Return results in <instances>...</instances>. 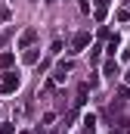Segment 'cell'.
Masks as SVG:
<instances>
[{"mask_svg": "<svg viewBox=\"0 0 130 134\" xmlns=\"http://www.w3.org/2000/svg\"><path fill=\"white\" fill-rule=\"evenodd\" d=\"M19 84H22V75L9 69V72H3V78H0V94H16Z\"/></svg>", "mask_w": 130, "mask_h": 134, "instance_id": "cell-1", "label": "cell"}, {"mask_svg": "<svg viewBox=\"0 0 130 134\" xmlns=\"http://www.w3.org/2000/svg\"><path fill=\"white\" fill-rule=\"evenodd\" d=\"M90 47V31H77L71 37V53H84Z\"/></svg>", "mask_w": 130, "mask_h": 134, "instance_id": "cell-2", "label": "cell"}, {"mask_svg": "<svg viewBox=\"0 0 130 134\" xmlns=\"http://www.w3.org/2000/svg\"><path fill=\"white\" fill-rule=\"evenodd\" d=\"M34 41H37V28H25V31L19 34V50H28V47H34Z\"/></svg>", "mask_w": 130, "mask_h": 134, "instance_id": "cell-3", "label": "cell"}, {"mask_svg": "<svg viewBox=\"0 0 130 134\" xmlns=\"http://www.w3.org/2000/svg\"><path fill=\"white\" fill-rule=\"evenodd\" d=\"M71 69H74V63H71V59H65V63H59V66H56L53 78H56V81H65V75H68Z\"/></svg>", "mask_w": 130, "mask_h": 134, "instance_id": "cell-4", "label": "cell"}, {"mask_svg": "<svg viewBox=\"0 0 130 134\" xmlns=\"http://www.w3.org/2000/svg\"><path fill=\"white\" fill-rule=\"evenodd\" d=\"M12 66H16V53H12V50H3V53H0V69L9 72Z\"/></svg>", "mask_w": 130, "mask_h": 134, "instance_id": "cell-5", "label": "cell"}, {"mask_svg": "<svg viewBox=\"0 0 130 134\" xmlns=\"http://www.w3.org/2000/svg\"><path fill=\"white\" fill-rule=\"evenodd\" d=\"M108 3H112V0H96V13H93V16H96V22H105V13H108Z\"/></svg>", "mask_w": 130, "mask_h": 134, "instance_id": "cell-6", "label": "cell"}, {"mask_svg": "<svg viewBox=\"0 0 130 134\" xmlns=\"http://www.w3.org/2000/svg\"><path fill=\"white\" fill-rule=\"evenodd\" d=\"M22 59H25V63H28V66H37V59H40V50H37V47H28V50H25V56H22Z\"/></svg>", "mask_w": 130, "mask_h": 134, "instance_id": "cell-7", "label": "cell"}, {"mask_svg": "<svg viewBox=\"0 0 130 134\" xmlns=\"http://www.w3.org/2000/svg\"><path fill=\"white\" fill-rule=\"evenodd\" d=\"M102 72H105V78H112V81H115V75H118V63H115V56L102 66Z\"/></svg>", "mask_w": 130, "mask_h": 134, "instance_id": "cell-8", "label": "cell"}, {"mask_svg": "<svg viewBox=\"0 0 130 134\" xmlns=\"http://www.w3.org/2000/svg\"><path fill=\"white\" fill-rule=\"evenodd\" d=\"M121 47V34H112L108 37V44H105V50H108V56H115V50Z\"/></svg>", "mask_w": 130, "mask_h": 134, "instance_id": "cell-9", "label": "cell"}, {"mask_svg": "<svg viewBox=\"0 0 130 134\" xmlns=\"http://www.w3.org/2000/svg\"><path fill=\"white\" fill-rule=\"evenodd\" d=\"M93 128H96V115H93V112H87V115H84V131L93 134Z\"/></svg>", "mask_w": 130, "mask_h": 134, "instance_id": "cell-10", "label": "cell"}, {"mask_svg": "<svg viewBox=\"0 0 130 134\" xmlns=\"http://www.w3.org/2000/svg\"><path fill=\"white\" fill-rule=\"evenodd\" d=\"M12 34H16V28H6V31L0 34V50H3V47H6V44L12 41Z\"/></svg>", "mask_w": 130, "mask_h": 134, "instance_id": "cell-11", "label": "cell"}, {"mask_svg": "<svg viewBox=\"0 0 130 134\" xmlns=\"http://www.w3.org/2000/svg\"><path fill=\"white\" fill-rule=\"evenodd\" d=\"M0 19H3V22H9V19H12V13H9V6H6V3H0Z\"/></svg>", "mask_w": 130, "mask_h": 134, "instance_id": "cell-12", "label": "cell"}, {"mask_svg": "<svg viewBox=\"0 0 130 134\" xmlns=\"http://www.w3.org/2000/svg\"><path fill=\"white\" fill-rule=\"evenodd\" d=\"M0 134H16V128H12L9 122H0Z\"/></svg>", "mask_w": 130, "mask_h": 134, "instance_id": "cell-13", "label": "cell"}, {"mask_svg": "<svg viewBox=\"0 0 130 134\" xmlns=\"http://www.w3.org/2000/svg\"><path fill=\"white\" fill-rule=\"evenodd\" d=\"M50 53H62V37H56V41H53V47H50Z\"/></svg>", "mask_w": 130, "mask_h": 134, "instance_id": "cell-14", "label": "cell"}, {"mask_svg": "<svg viewBox=\"0 0 130 134\" xmlns=\"http://www.w3.org/2000/svg\"><path fill=\"white\" fill-rule=\"evenodd\" d=\"M124 6H127V9H130V0H124Z\"/></svg>", "mask_w": 130, "mask_h": 134, "instance_id": "cell-15", "label": "cell"}, {"mask_svg": "<svg viewBox=\"0 0 130 134\" xmlns=\"http://www.w3.org/2000/svg\"><path fill=\"white\" fill-rule=\"evenodd\" d=\"M47 3H56V0H47Z\"/></svg>", "mask_w": 130, "mask_h": 134, "instance_id": "cell-16", "label": "cell"}, {"mask_svg": "<svg viewBox=\"0 0 130 134\" xmlns=\"http://www.w3.org/2000/svg\"><path fill=\"white\" fill-rule=\"evenodd\" d=\"M127 81H130V75H127Z\"/></svg>", "mask_w": 130, "mask_h": 134, "instance_id": "cell-17", "label": "cell"}]
</instances>
